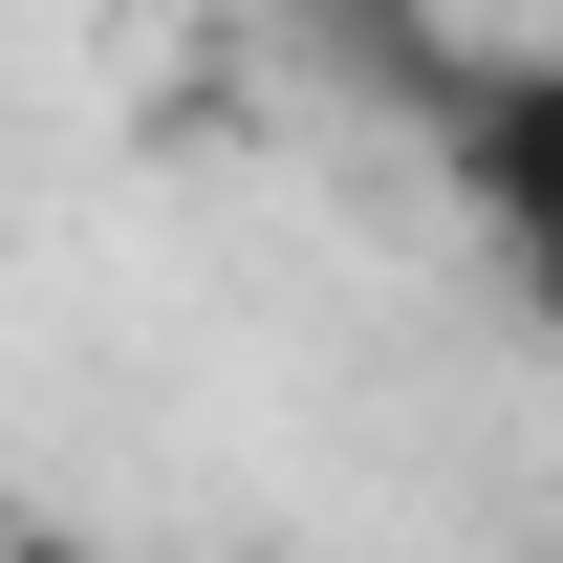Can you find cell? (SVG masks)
<instances>
[{"label":"cell","mask_w":563,"mask_h":563,"mask_svg":"<svg viewBox=\"0 0 563 563\" xmlns=\"http://www.w3.org/2000/svg\"><path fill=\"white\" fill-rule=\"evenodd\" d=\"M433 152H455L477 239H542V217H563V44H498V66H455V87H433Z\"/></svg>","instance_id":"obj_1"},{"label":"cell","mask_w":563,"mask_h":563,"mask_svg":"<svg viewBox=\"0 0 563 563\" xmlns=\"http://www.w3.org/2000/svg\"><path fill=\"white\" fill-rule=\"evenodd\" d=\"M498 282H520V325H563V217H542V239H498Z\"/></svg>","instance_id":"obj_2"},{"label":"cell","mask_w":563,"mask_h":563,"mask_svg":"<svg viewBox=\"0 0 563 563\" xmlns=\"http://www.w3.org/2000/svg\"><path fill=\"white\" fill-rule=\"evenodd\" d=\"M0 563H109V542H66V520H0Z\"/></svg>","instance_id":"obj_3"}]
</instances>
